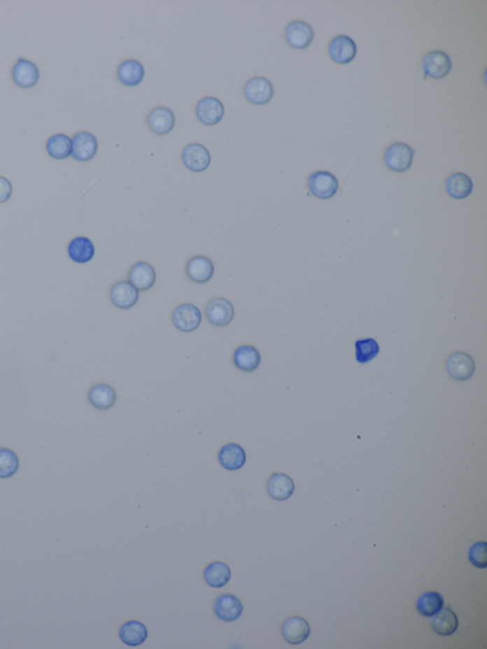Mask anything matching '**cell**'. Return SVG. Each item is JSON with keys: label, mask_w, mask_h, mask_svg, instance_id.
I'll use <instances>...</instances> for the list:
<instances>
[{"label": "cell", "mask_w": 487, "mask_h": 649, "mask_svg": "<svg viewBox=\"0 0 487 649\" xmlns=\"http://www.w3.org/2000/svg\"><path fill=\"white\" fill-rule=\"evenodd\" d=\"M414 158V150L403 142L389 146L385 153V163L388 169L396 173H404L410 169Z\"/></svg>", "instance_id": "1"}, {"label": "cell", "mask_w": 487, "mask_h": 649, "mask_svg": "<svg viewBox=\"0 0 487 649\" xmlns=\"http://www.w3.org/2000/svg\"><path fill=\"white\" fill-rule=\"evenodd\" d=\"M308 186L315 197L321 198V200H330L337 193L339 182L332 174L319 171L309 176Z\"/></svg>", "instance_id": "2"}, {"label": "cell", "mask_w": 487, "mask_h": 649, "mask_svg": "<svg viewBox=\"0 0 487 649\" xmlns=\"http://www.w3.org/2000/svg\"><path fill=\"white\" fill-rule=\"evenodd\" d=\"M171 321L177 330L190 333L197 330L202 321L200 309L192 304H182L177 307L171 315Z\"/></svg>", "instance_id": "3"}, {"label": "cell", "mask_w": 487, "mask_h": 649, "mask_svg": "<svg viewBox=\"0 0 487 649\" xmlns=\"http://www.w3.org/2000/svg\"><path fill=\"white\" fill-rule=\"evenodd\" d=\"M285 41L295 49H306L314 39V31L309 23L302 20L290 22L285 28Z\"/></svg>", "instance_id": "4"}, {"label": "cell", "mask_w": 487, "mask_h": 649, "mask_svg": "<svg viewBox=\"0 0 487 649\" xmlns=\"http://www.w3.org/2000/svg\"><path fill=\"white\" fill-rule=\"evenodd\" d=\"M97 150H99V143L91 132H78L71 139V155L76 160L81 161V162L91 160L97 155Z\"/></svg>", "instance_id": "5"}, {"label": "cell", "mask_w": 487, "mask_h": 649, "mask_svg": "<svg viewBox=\"0 0 487 649\" xmlns=\"http://www.w3.org/2000/svg\"><path fill=\"white\" fill-rule=\"evenodd\" d=\"M446 369L449 375L455 380L467 381L472 377L475 372V362L472 357L465 352H455L447 359Z\"/></svg>", "instance_id": "6"}, {"label": "cell", "mask_w": 487, "mask_h": 649, "mask_svg": "<svg viewBox=\"0 0 487 649\" xmlns=\"http://www.w3.org/2000/svg\"><path fill=\"white\" fill-rule=\"evenodd\" d=\"M213 610L222 621L232 622L237 621L242 615L244 606L237 596L225 593L218 596L214 601Z\"/></svg>", "instance_id": "7"}, {"label": "cell", "mask_w": 487, "mask_h": 649, "mask_svg": "<svg viewBox=\"0 0 487 649\" xmlns=\"http://www.w3.org/2000/svg\"><path fill=\"white\" fill-rule=\"evenodd\" d=\"M206 315L211 324L216 327H225L234 320V308L227 299L214 298L206 306Z\"/></svg>", "instance_id": "8"}, {"label": "cell", "mask_w": 487, "mask_h": 649, "mask_svg": "<svg viewBox=\"0 0 487 649\" xmlns=\"http://www.w3.org/2000/svg\"><path fill=\"white\" fill-rule=\"evenodd\" d=\"M423 69L430 78L440 79L446 78L452 69L449 55L443 51H433L423 57Z\"/></svg>", "instance_id": "9"}, {"label": "cell", "mask_w": 487, "mask_h": 649, "mask_svg": "<svg viewBox=\"0 0 487 649\" xmlns=\"http://www.w3.org/2000/svg\"><path fill=\"white\" fill-rule=\"evenodd\" d=\"M274 92L271 82L261 76L250 79L245 87L246 97L255 105H264L271 102Z\"/></svg>", "instance_id": "10"}, {"label": "cell", "mask_w": 487, "mask_h": 649, "mask_svg": "<svg viewBox=\"0 0 487 649\" xmlns=\"http://www.w3.org/2000/svg\"><path fill=\"white\" fill-rule=\"evenodd\" d=\"M330 57L339 64H348L357 54L355 42L348 36H338L332 39L328 47Z\"/></svg>", "instance_id": "11"}, {"label": "cell", "mask_w": 487, "mask_h": 649, "mask_svg": "<svg viewBox=\"0 0 487 649\" xmlns=\"http://www.w3.org/2000/svg\"><path fill=\"white\" fill-rule=\"evenodd\" d=\"M182 160L190 171L199 173L210 166L211 155L204 146L193 143L183 151Z\"/></svg>", "instance_id": "12"}, {"label": "cell", "mask_w": 487, "mask_h": 649, "mask_svg": "<svg viewBox=\"0 0 487 649\" xmlns=\"http://www.w3.org/2000/svg\"><path fill=\"white\" fill-rule=\"evenodd\" d=\"M282 634L288 643L300 645L308 639L311 634L309 622L299 616L290 617L282 624Z\"/></svg>", "instance_id": "13"}, {"label": "cell", "mask_w": 487, "mask_h": 649, "mask_svg": "<svg viewBox=\"0 0 487 649\" xmlns=\"http://www.w3.org/2000/svg\"><path fill=\"white\" fill-rule=\"evenodd\" d=\"M111 300L115 307L122 309L132 308L139 299V291L129 282L119 281L111 290Z\"/></svg>", "instance_id": "14"}, {"label": "cell", "mask_w": 487, "mask_h": 649, "mask_svg": "<svg viewBox=\"0 0 487 649\" xmlns=\"http://www.w3.org/2000/svg\"><path fill=\"white\" fill-rule=\"evenodd\" d=\"M195 112L205 125H216L223 118L224 106L216 97H206L198 102Z\"/></svg>", "instance_id": "15"}, {"label": "cell", "mask_w": 487, "mask_h": 649, "mask_svg": "<svg viewBox=\"0 0 487 649\" xmlns=\"http://www.w3.org/2000/svg\"><path fill=\"white\" fill-rule=\"evenodd\" d=\"M15 83L21 88L27 89L34 86L39 81V71L30 60L20 58L12 71Z\"/></svg>", "instance_id": "16"}, {"label": "cell", "mask_w": 487, "mask_h": 649, "mask_svg": "<svg viewBox=\"0 0 487 649\" xmlns=\"http://www.w3.org/2000/svg\"><path fill=\"white\" fill-rule=\"evenodd\" d=\"M156 274L149 263L140 261L131 267L129 272V282L141 291L150 290L155 285Z\"/></svg>", "instance_id": "17"}, {"label": "cell", "mask_w": 487, "mask_h": 649, "mask_svg": "<svg viewBox=\"0 0 487 649\" xmlns=\"http://www.w3.org/2000/svg\"><path fill=\"white\" fill-rule=\"evenodd\" d=\"M218 461L225 470L235 471L244 467L247 461V455L240 445L229 443L219 450Z\"/></svg>", "instance_id": "18"}, {"label": "cell", "mask_w": 487, "mask_h": 649, "mask_svg": "<svg viewBox=\"0 0 487 649\" xmlns=\"http://www.w3.org/2000/svg\"><path fill=\"white\" fill-rule=\"evenodd\" d=\"M267 489L274 500L285 501L295 494V486L292 479L287 474L274 473L267 481Z\"/></svg>", "instance_id": "19"}, {"label": "cell", "mask_w": 487, "mask_h": 649, "mask_svg": "<svg viewBox=\"0 0 487 649\" xmlns=\"http://www.w3.org/2000/svg\"><path fill=\"white\" fill-rule=\"evenodd\" d=\"M188 277L193 282L203 283L208 282L213 277L214 272V266L210 258L206 256H195L189 262L186 267Z\"/></svg>", "instance_id": "20"}, {"label": "cell", "mask_w": 487, "mask_h": 649, "mask_svg": "<svg viewBox=\"0 0 487 649\" xmlns=\"http://www.w3.org/2000/svg\"><path fill=\"white\" fill-rule=\"evenodd\" d=\"M234 363L235 367L242 372H253L261 364L260 352L253 346L238 347L234 352Z\"/></svg>", "instance_id": "21"}, {"label": "cell", "mask_w": 487, "mask_h": 649, "mask_svg": "<svg viewBox=\"0 0 487 649\" xmlns=\"http://www.w3.org/2000/svg\"><path fill=\"white\" fill-rule=\"evenodd\" d=\"M122 642L129 646H139L147 640L149 632L141 622L132 620L124 622L118 631Z\"/></svg>", "instance_id": "22"}, {"label": "cell", "mask_w": 487, "mask_h": 649, "mask_svg": "<svg viewBox=\"0 0 487 649\" xmlns=\"http://www.w3.org/2000/svg\"><path fill=\"white\" fill-rule=\"evenodd\" d=\"M148 125L156 134H169L174 129L176 118L168 108H156L150 112L147 119Z\"/></svg>", "instance_id": "23"}, {"label": "cell", "mask_w": 487, "mask_h": 649, "mask_svg": "<svg viewBox=\"0 0 487 649\" xmlns=\"http://www.w3.org/2000/svg\"><path fill=\"white\" fill-rule=\"evenodd\" d=\"M94 243L88 237H78L69 243L68 256L76 263H88L94 258Z\"/></svg>", "instance_id": "24"}, {"label": "cell", "mask_w": 487, "mask_h": 649, "mask_svg": "<svg viewBox=\"0 0 487 649\" xmlns=\"http://www.w3.org/2000/svg\"><path fill=\"white\" fill-rule=\"evenodd\" d=\"M232 571L227 564L216 561L209 564L204 569V579L206 584L214 589H220L229 584Z\"/></svg>", "instance_id": "25"}, {"label": "cell", "mask_w": 487, "mask_h": 649, "mask_svg": "<svg viewBox=\"0 0 487 649\" xmlns=\"http://www.w3.org/2000/svg\"><path fill=\"white\" fill-rule=\"evenodd\" d=\"M144 76V67L139 60H127L118 67V79L126 86H137L141 83Z\"/></svg>", "instance_id": "26"}, {"label": "cell", "mask_w": 487, "mask_h": 649, "mask_svg": "<svg viewBox=\"0 0 487 649\" xmlns=\"http://www.w3.org/2000/svg\"><path fill=\"white\" fill-rule=\"evenodd\" d=\"M431 626L434 631L442 636H450L457 631L459 620L451 609L442 608L438 613L432 616Z\"/></svg>", "instance_id": "27"}, {"label": "cell", "mask_w": 487, "mask_h": 649, "mask_svg": "<svg viewBox=\"0 0 487 649\" xmlns=\"http://www.w3.org/2000/svg\"><path fill=\"white\" fill-rule=\"evenodd\" d=\"M446 190L450 197L456 200H464L470 197L472 193L473 182L465 174H453L446 179Z\"/></svg>", "instance_id": "28"}, {"label": "cell", "mask_w": 487, "mask_h": 649, "mask_svg": "<svg viewBox=\"0 0 487 649\" xmlns=\"http://www.w3.org/2000/svg\"><path fill=\"white\" fill-rule=\"evenodd\" d=\"M88 397L92 406L102 410L111 409L116 402L115 391L107 384L92 386Z\"/></svg>", "instance_id": "29"}, {"label": "cell", "mask_w": 487, "mask_h": 649, "mask_svg": "<svg viewBox=\"0 0 487 649\" xmlns=\"http://www.w3.org/2000/svg\"><path fill=\"white\" fill-rule=\"evenodd\" d=\"M444 598L437 592L423 593L418 599L416 608L421 615L432 617L444 608Z\"/></svg>", "instance_id": "30"}, {"label": "cell", "mask_w": 487, "mask_h": 649, "mask_svg": "<svg viewBox=\"0 0 487 649\" xmlns=\"http://www.w3.org/2000/svg\"><path fill=\"white\" fill-rule=\"evenodd\" d=\"M46 150L52 158L55 159L67 158L71 153V139L66 134H54L48 139Z\"/></svg>", "instance_id": "31"}, {"label": "cell", "mask_w": 487, "mask_h": 649, "mask_svg": "<svg viewBox=\"0 0 487 649\" xmlns=\"http://www.w3.org/2000/svg\"><path fill=\"white\" fill-rule=\"evenodd\" d=\"M355 349L357 361L365 364L379 354L380 346L375 339L365 338L355 342Z\"/></svg>", "instance_id": "32"}, {"label": "cell", "mask_w": 487, "mask_h": 649, "mask_svg": "<svg viewBox=\"0 0 487 649\" xmlns=\"http://www.w3.org/2000/svg\"><path fill=\"white\" fill-rule=\"evenodd\" d=\"M20 468L17 455L9 449H0V478L14 476Z\"/></svg>", "instance_id": "33"}, {"label": "cell", "mask_w": 487, "mask_h": 649, "mask_svg": "<svg viewBox=\"0 0 487 649\" xmlns=\"http://www.w3.org/2000/svg\"><path fill=\"white\" fill-rule=\"evenodd\" d=\"M470 563L478 568H487V543L484 541L475 543L468 552Z\"/></svg>", "instance_id": "34"}, {"label": "cell", "mask_w": 487, "mask_h": 649, "mask_svg": "<svg viewBox=\"0 0 487 649\" xmlns=\"http://www.w3.org/2000/svg\"><path fill=\"white\" fill-rule=\"evenodd\" d=\"M12 184L5 177L0 176V203L6 202L12 195Z\"/></svg>", "instance_id": "35"}]
</instances>
